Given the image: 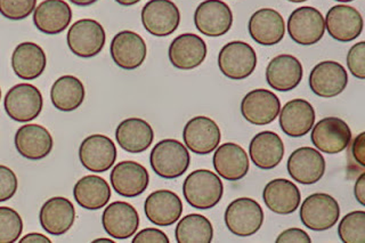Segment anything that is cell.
I'll list each match as a JSON object with an SVG mask.
<instances>
[{"mask_svg":"<svg viewBox=\"0 0 365 243\" xmlns=\"http://www.w3.org/2000/svg\"><path fill=\"white\" fill-rule=\"evenodd\" d=\"M76 202L86 210H100L111 199V187L104 178L87 175L80 178L73 187Z\"/></svg>","mask_w":365,"mask_h":243,"instance_id":"836d02e7","label":"cell"},{"mask_svg":"<svg viewBox=\"0 0 365 243\" xmlns=\"http://www.w3.org/2000/svg\"><path fill=\"white\" fill-rule=\"evenodd\" d=\"M287 168L294 182L312 185L324 176L325 159L319 150L304 146L291 153Z\"/></svg>","mask_w":365,"mask_h":243,"instance_id":"e0dca14e","label":"cell"},{"mask_svg":"<svg viewBox=\"0 0 365 243\" xmlns=\"http://www.w3.org/2000/svg\"><path fill=\"white\" fill-rule=\"evenodd\" d=\"M324 22L329 35L341 43L355 41L362 33L364 26L361 13L348 5L331 7Z\"/></svg>","mask_w":365,"mask_h":243,"instance_id":"ffe728a7","label":"cell"},{"mask_svg":"<svg viewBox=\"0 0 365 243\" xmlns=\"http://www.w3.org/2000/svg\"><path fill=\"white\" fill-rule=\"evenodd\" d=\"M0 100H1V88H0Z\"/></svg>","mask_w":365,"mask_h":243,"instance_id":"f5cc1de1","label":"cell"},{"mask_svg":"<svg viewBox=\"0 0 365 243\" xmlns=\"http://www.w3.org/2000/svg\"><path fill=\"white\" fill-rule=\"evenodd\" d=\"M11 62L17 77L22 81H34L45 71L47 58L39 45L26 41L15 47Z\"/></svg>","mask_w":365,"mask_h":243,"instance_id":"1f68e13d","label":"cell"},{"mask_svg":"<svg viewBox=\"0 0 365 243\" xmlns=\"http://www.w3.org/2000/svg\"><path fill=\"white\" fill-rule=\"evenodd\" d=\"M347 83V71L334 61L317 64L309 75L311 91L319 98H336L345 91Z\"/></svg>","mask_w":365,"mask_h":243,"instance_id":"2e32d148","label":"cell"},{"mask_svg":"<svg viewBox=\"0 0 365 243\" xmlns=\"http://www.w3.org/2000/svg\"><path fill=\"white\" fill-rule=\"evenodd\" d=\"M71 21V7L64 0H43L34 11V26L45 35L62 33Z\"/></svg>","mask_w":365,"mask_h":243,"instance_id":"83f0119b","label":"cell"},{"mask_svg":"<svg viewBox=\"0 0 365 243\" xmlns=\"http://www.w3.org/2000/svg\"><path fill=\"white\" fill-rule=\"evenodd\" d=\"M279 127L289 138H299L311 132L315 123V110L302 98L289 100L279 110Z\"/></svg>","mask_w":365,"mask_h":243,"instance_id":"484cf974","label":"cell"},{"mask_svg":"<svg viewBox=\"0 0 365 243\" xmlns=\"http://www.w3.org/2000/svg\"><path fill=\"white\" fill-rule=\"evenodd\" d=\"M338 235L344 243H365V212L356 210L340 220Z\"/></svg>","mask_w":365,"mask_h":243,"instance_id":"8d00e7d4","label":"cell"},{"mask_svg":"<svg viewBox=\"0 0 365 243\" xmlns=\"http://www.w3.org/2000/svg\"><path fill=\"white\" fill-rule=\"evenodd\" d=\"M214 168L217 174L224 180L237 182L248 174L249 157L242 146L235 143H225L218 145L215 152Z\"/></svg>","mask_w":365,"mask_h":243,"instance_id":"f1b7e54d","label":"cell"},{"mask_svg":"<svg viewBox=\"0 0 365 243\" xmlns=\"http://www.w3.org/2000/svg\"><path fill=\"white\" fill-rule=\"evenodd\" d=\"M354 195L356 197L357 202L362 206H365V174L359 175L356 180V183L354 186Z\"/></svg>","mask_w":365,"mask_h":243,"instance_id":"f6af8a7d","label":"cell"},{"mask_svg":"<svg viewBox=\"0 0 365 243\" xmlns=\"http://www.w3.org/2000/svg\"><path fill=\"white\" fill-rule=\"evenodd\" d=\"M207 53V43L202 38L194 33H182L171 41L168 56L177 69L193 70L205 62Z\"/></svg>","mask_w":365,"mask_h":243,"instance_id":"44dd1931","label":"cell"},{"mask_svg":"<svg viewBox=\"0 0 365 243\" xmlns=\"http://www.w3.org/2000/svg\"><path fill=\"white\" fill-rule=\"evenodd\" d=\"M249 155L258 168L264 170L275 168L284 157L282 138L269 130L257 134L249 145Z\"/></svg>","mask_w":365,"mask_h":243,"instance_id":"d6a6232c","label":"cell"},{"mask_svg":"<svg viewBox=\"0 0 365 243\" xmlns=\"http://www.w3.org/2000/svg\"><path fill=\"white\" fill-rule=\"evenodd\" d=\"M21 243H51V239L40 233H29L20 240Z\"/></svg>","mask_w":365,"mask_h":243,"instance_id":"bcb514c9","label":"cell"},{"mask_svg":"<svg viewBox=\"0 0 365 243\" xmlns=\"http://www.w3.org/2000/svg\"><path fill=\"white\" fill-rule=\"evenodd\" d=\"M249 35L262 46H274L281 43L285 35L282 15L273 9H260L251 15Z\"/></svg>","mask_w":365,"mask_h":243,"instance_id":"d4e9b609","label":"cell"},{"mask_svg":"<svg viewBox=\"0 0 365 243\" xmlns=\"http://www.w3.org/2000/svg\"><path fill=\"white\" fill-rule=\"evenodd\" d=\"M43 94L31 83H19L6 93L4 108L11 120L30 123L43 111Z\"/></svg>","mask_w":365,"mask_h":243,"instance_id":"3957f363","label":"cell"},{"mask_svg":"<svg viewBox=\"0 0 365 243\" xmlns=\"http://www.w3.org/2000/svg\"><path fill=\"white\" fill-rule=\"evenodd\" d=\"M19 187L16 175L9 167L0 165V202L11 200Z\"/></svg>","mask_w":365,"mask_h":243,"instance_id":"60d3db41","label":"cell"},{"mask_svg":"<svg viewBox=\"0 0 365 243\" xmlns=\"http://www.w3.org/2000/svg\"><path fill=\"white\" fill-rule=\"evenodd\" d=\"M334 1H339V3H351L354 0H334Z\"/></svg>","mask_w":365,"mask_h":243,"instance_id":"816d5d0a","label":"cell"},{"mask_svg":"<svg viewBox=\"0 0 365 243\" xmlns=\"http://www.w3.org/2000/svg\"><path fill=\"white\" fill-rule=\"evenodd\" d=\"M76 6L86 7L91 6L93 4L96 3L97 0H70Z\"/></svg>","mask_w":365,"mask_h":243,"instance_id":"7dc6e473","label":"cell"},{"mask_svg":"<svg viewBox=\"0 0 365 243\" xmlns=\"http://www.w3.org/2000/svg\"><path fill=\"white\" fill-rule=\"evenodd\" d=\"M117 155L115 144L106 135H91L79 146L80 162L95 174L110 170L117 160Z\"/></svg>","mask_w":365,"mask_h":243,"instance_id":"7c38bea8","label":"cell"},{"mask_svg":"<svg viewBox=\"0 0 365 243\" xmlns=\"http://www.w3.org/2000/svg\"><path fill=\"white\" fill-rule=\"evenodd\" d=\"M218 66L222 75L228 79L243 81L256 70V52L245 41H231L220 49Z\"/></svg>","mask_w":365,"mask_h":243,"instance_id":"52a82bcc","label":"cell"},{"mask_svg":"<svg viewBox=\"0 0 365 243\" xmlns=\"http://www.w3.org/2000/svg\"><path fill=\"white\" fill-rule=\"evenodd\" d=\"M348 70L354 77L357 79H365V43L359 41L355 43L351 49L348 51L347 54Z\"/></svg>","mask_w":365,"mask_h":243,"instance_id":"ab89813d","label":"cell"},{"mask_svg":"<svg viewBox=\"0 0 365 243\" xmlns=\"http://www.w3.org/2000/svg\"><path fill=\"white\" fill-rule=\"evenodd\" d=\"M262 199L271 212L290 214L296 212L302 201V195L296 184L285 178H275L266 184Z\"/></svg>","mask_w":365,"mask_h":243,"instance_id":"4dcf8cb0","label":"cell"},{"mask_svg":"<svg viewBox=\"0 0 365 243\" xmlns=\"http://www.w3.org/2000/svg\"><path fill=\"white\" fill-rule=\"evenodd\" d=\"M85 98V86L74 76H62L51 86V103L58 111L72 112L77 110L83 103Z\"/></svg>","mask_w":365,"mask_h":243,"instance_id":"e575fe53","label":"cell"},{"mask_svg":"<svg viewBox=\"0 0 365 243\" xmlns=\"http://www.w3.org/2000/svg\"><path fill=\"white\" fill-rule=\"evenodd\" d=\"M143 26L154 37L173 35L180 24V12L171 0H148L142 9Z\"/></svg>","mask_w":365,"mask_h":243,"instance_id":"ba28073f","label":"cell"},{"mask_svg":"<svg viewBox=\"0 0 365 243\" xmlns=\"http://www.w3.org/2000/svg\"><path fill=\"white\" fill-rule=\"evenodd\" d=\"M277 243H312V239L304 229H292L283 231L275 240Z\"/></svg>","mask_w":365,"mask_h":243,"instance_id":"7bdbcfd3","label":"cell"},{"mask_svg":"<svg viewBox=\"0 0 365 243\" xmlns=\"http://www.w3.org/2000/svg\"><path fill=\"white\" fill-rule=\"evenodd\" d=\"M182 140L190 151L197 155H207L220 145L222 133L216 121L199 115L187 121L182 130Z\"/></svg>","mask_w":365,"mask_h":243,"instance_id":"4fadbf2b","label":"cell"},{"mask_svg":"<svg viewBox=\"0 0 365 243\" xmlns=\"http://www.w3.org/2000/svg\"><path fill=\"white\" fill-rule=\"evenodd\" d=\"M175 237L178 243H210L214 239V227L202 214H190L177 224Z\"/></svg>","mask_w":365,"mask_h":243,"instance_id":"d590c367","label":"cell"},{"mask_svg":"<svg viewBox=\"0 0 365 243\" xmlns=\"http://www.w3.org/2000/svg\"><path fill=\"white\" fill-rule=\"evenodd\" d=\"M140 223V214L135 207L125 201H114L103 212V229L117 240L134 237Z\"/></svg>","mask_w":365,"mask_h":243,"instance_id":"5bb4252c","label":"cell"},{"mask_svg":"<svg viewBox=\"0 0 365 243\" xmlns=\"http://www.w3.org/2000/svg\"><path fill=\"white\" fill-rule=\"evenodd\" d=\"M106 30L93 19H83L72 24L66 36L68 48L76 56L94 58L106 46Z\"/></svg>","mask_w":365,"mask_h":243,"instance_id":"8992f818","label":"cell"},{"mask_svg":"<svg viewBox=\"0 0 365 243\" xmlns=\"http://www.w3.org/2000/svg\"><path fill=\"white\" fill-rule=\"evenodd\" d=\"M121 6H133L140 3V0H115Z\"/></svg>","mask_w":365,"mask_h":243,"instance_id":"c3c4849f","label":"cell"},{"mask_svg":"<svg viewBox=\"0 0 365 243\" xmlns=\"http://www.w3.org/2000/svg\"><path fill=\"white\" fill-rule=\"evenodd\" d=\"M281 102L277 95L267 89H254L241 100V113L248 123L265 126L279 117Z\"/></svg>","mask_w":365,"mask_h":243,"instance_id":"9a60e30c","label":"cell"},{"mask_svg":"<svg viewBox=\"0 0 365 243\" xmlns=\"http://www.w3.org/2000/svg\"><path fill=\"white\" fill-rule=\"evenodd\" d=\"M76 209L64 197H54L46 201L40 209V225L48 234L60 237L73 226Z\"/></svg>","mask_w":365,"mask_h":243,"instance_id":"4316f807","label":"cell"},{"mask_svg":"<svg viewBox=\"0 0 365 243\" xmlns=\"http://www.w3.org/2000/svg\"><path fill=\"white\" fill-rule=\"evenodd\" d=\"M351 155L354 160L359 163V166L365 167V133L357 135L351 145Z\"/></svg>","mask_w":365,"mask_h":243,"instance_id":"ee69618b","label":"cell"},{"mask_svg":"<svg viewBox=\"0 0 365 243\" xmlns=\"http://www.w3.org/2000/svg\"><path fill=\"white\" fill-rule=\"evenodd\" d=\"M191 163L187 148L180 140H160L152 149L150 165L153 172L165 180H175L185 174Z\"/></svg>","mask_w":365,"mask_h":243,"instance_id":"7a4b0ae2","label":"cell"},{"mask_svg":"<svg viewBox=\"0 0 365 243\" xmlns=\"http://www.w3.org/2000/svg\"><path fill=\"white\" fill-rule=\"evenodd\" d=\"M289 36L302 46H312L324 36L325 22L322 13L311 6L294 9L288 19Z\"/></svg>","mask_w":365,"mask_h":243,"instance_id":"9c48e42d","label":"cell"},{"mask_svg":"<svg viewBox=\"0 0 365 243\" xmlns=\"http://www.w3.org/2000/svg\"><path fill=\"white\" fill-rule=\"evenodd\" d=\"M264 218L259 203L250 197H239L232 201L224 214L228 231L240 237L256 234L262 229Z\"/></svg>","mask_w":365,"mask_h":243,"instance_id":"277c9868","label":"cell"},{"mask_svg":"<svg viewBox=\"0 0 365 243\" xmlns=\"http://www.w3.org/2000/svg\"><path fill=\"white\" fill-rule=\"evenodd\" d=\"M23 220L20 214L9 207H0V243H14L21 237Z\"/></svg>","mask_w":365,"mask_h":243,"instance_id":"74e56055","label":"cell"},{"mask_svg":"<svg viewBox=\"0 0 365 243\" xmlns=\"http://www.w3.org/2000/svg\"><path fill=\"white\" fill-rule=\"evenodd\" d=\"M182 195L190 206L208 210L222 200L224 185L218 175L208 169H197L184 180Z\"/></svg>","mask_w":365,"mask_h":243,"instance_id":"6da1fadb","label":"cell"},{"mask_svg":"<svg viewBox=\"0 0 365 243\" xmlns=\"http://www.w3.org/2000/svg\"><path fill=\"white\" fill-rule=\"evenodd\" d=\"M302 63L292 55H277L272 58L266 69L268 86L277 92H290L302 83Z\"/></svg>","mask_w":365,"mask_h":243,"instance_id":"cb8c5ba5","label":"cell"},{"mask_svg":"<svg viewBox=\"0 0 365 243\" xmlns=\"http://www.w3.org/2000/svg\"><path fill=\"white\" fill-rule=\"evenodd\" d=\"M168 235L165 234V232L159 229H153V227H148V229H142L135 235L133 239V243H169Z\"/></svg>","mask_w":365,"mask_h":243,"instance_id":"b9f144b4","label":"cell"},{"mask_svg":"<svg viewBox=\"0 0 365 243\" xmlns=\"http://www.w3.org/2000/svg\"><path fill=\"white\" fill-rule=\"evenodd\" d=\"M110 53L114 63L123 70L140 68L148 55L145 41L134 31L119 32L114 36L110 46Z\"/></svg>","mask_w":365,"mask_h":243,"instance_id":"d6986e66","label":"cell"},{"mask_svg":"<svg viewBox=\"0 0 365 243\" xmlns=\"http://www.w3.org/2000/svg\"><path fill=\"white\" fill-rule=\"evenodd\" d=\"M197 31L207 37H222L231 30L233 13L222 0H205L194 13Z\"/></svg>","mask_w":365,"mask_h":243,"instance_id":"8fae6325","label":"cell"},{"mask_svg":"<svg viewBox=\"0 0 365 243\" xmlns=\"http://www.w3.org/2000/svg\"><path fill=\"white\" fill-rule=\"evenodd\" d=\"M290 3H305L307 0H288Z\"/></svg>","mask_w":365,"mask_h":243,"instance_id":"f907efd6","label":"cell"},{"mask_svg":"<svg viewBox=\"0 0 365 243\" xmlns=\"http://www.w3.org/2000/svg\"><path fill=\"white\" fill-rule=\"evenodd\" d=\"M312 129V143L319 152L327 155H338L351 144V128L340 118H324Z\"/></svg>","mask_w":365,"mask_h":243,"instance_id":"30bf717a","label":"cell"},{"mask_svg":"<svg viewBox=\"0 0 365 243\" xmlns=\"http://www.w3.org/2000/svg\"><path fill=\"white\" fill-rule=\"evenodd\" d=\"M14 143L23 157L36 161L51 155L54 140L48 129L37 123H29L17 129Z\"/></svg>","mask_w":365,"mask_h":243,"instance_id":"7402d4cb","label":"cell"},{"mask_svg":"<svg viewBox=\"0 0 365 243\" xmlns=\"http://www.w3.org/2000/svg\"><path fill=\"white\" fill-rule=\"evenodd\" d=\"M110 180L114 192L125 197L143 195L150 184L145 167L136 161H121L112 169Z\"/></svg>","mask_w":365,"mask_h":243,"instance_id":"ac0fdd59","label":"cell"},{"mask_svg":"<svg viewBox=\"0 0 365 243\" xmlns=\"http://www.w3.org/2000/svg\"><path fill=\"white\" fill-rule=\"evenodd\" d=\"M93 242H95V243H97V242L113 243L114 241L112 240V239H96V240L93 241Z\"/></svg>","mask_w":365,"mask_h":243,"instance_id":"681fc988","label":"cell"},{"mask_svg":"<svg viewBox=\"0 0 365 243\" xmlns=\"http://www.w3.org/2000/svg\"><path fill=\"white\" fill-rule=\"evenodd\" d=\"M115 140L125 152L133 155L142 153L153 143V128L144 119L128 118L118 125Z\"/></svg>","mask_w":365,"mask_h":243,"instance_id":"f546056e","label":"cell"},{"mask_svg":"<svg viewBox=\"0 0 365 243\" xmlns=\"http://www.w3.org/2000/svg\"><path fill=\"white\" fill-rule=\"evenodd\" d=\"M146 217L154 225H174L182 214V202L175 192L159 190L152 192L144 203Z\"/></svg>","mask_w":365,"mask_h":243,"instance_id":"603a6c76","label":"cell"},{"mask_svg":"<svg viewBox=\"0 0 365 243\" xmlns=\"http://www.w3.org/2000/svg\"><path fill=\"white\" fill-rule=\"evenodd\" d=\"M37 6V0H0V14L11 21L29 18Z\"/></svg>","mask_w":365,"mask_h":243,"instance_id":"f35d334b","label":"cell"},{"mask_svg":"<svg viewBox=\"0 0 365 243\" xmlns=\"http://www.w3.org/2000/svg\"><path fill=\"white\" fill-rule=\"evenodd\" d=\"M299 216L307 229L327 231L332 229L339 219V203L327 193H314L302 201Z\"/></svg>","mask_w":365,"mask_h":243,"instance_id":"5b68a950","label":"cell"}]
</instances>
